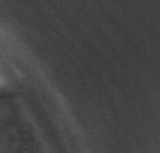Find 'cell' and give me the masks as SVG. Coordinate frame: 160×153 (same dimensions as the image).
<instances>
[{
    "mask_svg": "<svg viewBox=\"0 0 160 153\" xmlns=\"http://www.w3.org/2000/svg\"><path fill=\"white\" fill-rule=\"evenodd\" d=\"M8 77H9L8 64H6V59L3 58V53L0 50V88L8 83Z\"/></svg>",
    "mask_w": 160,
    "mask_h": 153,
    "instance_id": "6da1fadb",
    "label": "cell"
}]
</instances>
